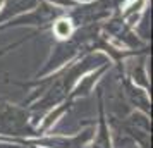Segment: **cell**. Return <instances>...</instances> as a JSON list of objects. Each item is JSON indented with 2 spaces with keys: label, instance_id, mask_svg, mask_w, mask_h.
I'll return each mask as SVG.
<instances>
[{
  "label": "cell",
  "instance_id": "cell-1",
  "mask_svg": "<svg viewBox=\"0 0 153 148\" xmlns=\"http://www.w3.org/2000/svg\"><path fill=\"white\" fill-rule=\"evenodd\" d=\"M0 134L7 136H40V131H35L29 126V115L26 109L10 105L0 98Z\"/></svg>",
  "mask_w": 153,
  "mask_h": 148
},
{
  "label": "cell",
  "instance_id": "cell-2",
  "mask_svg": "<svg viewBox=\"0 0 153 148\" xmlns=\"http://www.w3.org/2000/svg\"><path fill=\"white\" fill-rule=\"evenodd\" d=\"M91 131H86L81 136H76V138H60V136H55V138H47V140H38V141H22L26 145H38V147H47V148H81L90 140Z\"/></svg>",
  "mask_w": 153,
  "mask_h": 148
},
{
  "label": "cell",
  "instance_id": "cell-3",
  "mask_svg": "<svg viewBox=\"0 0 153 148\" xmlns=\"http://www.w3.org/2000/svg\"><path fill=\"white\" fill-rule=\"evenodd\" d=\"M91 148H112L110 134H108V127H107V122H105L103 107L102 105H100V127H98V136H97V141L93 143Z\"/></svg>",
  "mask_w": 153,
  "mask_h": 148
},
{
  "label": "cell",
  "instance_id": "cell-4",
  "mask_svg": "<svg viewBox=\"0 0 153 148\" xmlns=\"http://www.w3.org/2000/svg\"><path fill=\"white\" fill-rule=\"evenodd\" d=\"M31 147H33V148H36V147H35V145H31Z\"/></svg>",
  "mask_w": 153,
  "mask_h": 148
}]
</instances>
